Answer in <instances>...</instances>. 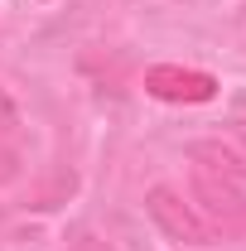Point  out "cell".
I'll return each instance as SVG.
<instances>
[{
    "label": "cell",
    "instance_id": "2",
    "mask_svg": "<svg viewBox=\"0 0 246 251\" xmlns=\"http://www.w3.org/2000/svg\"><path fill=\"white\" fill-rule=\"evenodd\" d=\"M145 213L154 218V227H159L164 237H174V242H184V247H203V242H213L208 218H203L193 203H184V193L169 188V184H154L150 193H145Z\"/></svg>",
    "mask_w": 246,
    "mask_h": 251
},
{
    "label": "cell",
    "instance_id": "6",
    "mask_svg": "<svg viewBox=\"0 0 246 251\" xmlns=\"http://www.w3.org/2000/svg\"><path fill=\"white\" fill-rule=\"evenodd\" d=\"M68 251H116V247H111V242H101V237H92V232H82Z\"/></svg>",
    "mask_w": 246,
    "mask_h": 251
},
{
    "label": "cell",
    "instance_id": "5",
    "mask_svg": "<svg viewBox=\"0 0 246 251\" xmlns=\"http://www.w3.org/2000/svg\"><path fill=\"white\" fill-rule=\"evenodd\" d=\"M15 140H20V111H15V101L0 92V184L15 174V164H20V150H15Z\"/></svg>",
    "mask_w": 246,
    "mask_h": 251
},
{
    "label": "cell",
    "instance_id": "7",
    "mask_svg": "<svg viewBox=\"0 0 246 251\" xmlns=\"http://www.w3.org/2000/svg\"><path fill=\"white\" fill-rule=\"evenodd\" d=\"M237 140H242V145H246V121H237Z\"/></svg>",
    "mask_w": 246,
    "mask_h": 251
},
{
    "label": "cell",
    "instance_id": "1",
    "mask_svg": "<svg viewBox=\"0 0 246 251\" xmlns=\"http://www.w3.org/2000/svg\"><path fill=\"white\" fill-rule=\"evenodd\" d=\"M193 208L208 218V227L222 232H246V188L237 179H222L213 169H198L193 164Z\"/></svg>",
    "mask_w": 246,
    "mask_h": 251
},
{
    "label": "cell",
    "instance_id": "4",
    "mask_svg": "<svg viewBox=\"0 0 246 251\" xmlns=\"http://www.w3.org/2000/svg\"><path fill=\"white\" fill-rule=\"evenodd\" d=\"M188 159H193L198 169H213V174H222V179L246 184V164L237 159V150H227L222 140H193V145H188Z\"/></svg>",
    "mask_w": 246,
    "mask_h": 251
},
{
    "label": "cell",
    "instance_id": "3",
    "mask_svg": "<svg viewBox=\"0 0 246 251\" xmlns=\"http://www.w3.org/2000/svg\"><path fill=\"white\" fill-rule=\"evenodd\" d=\"M145 92L159 101H179V106H198L217 97V77L203 68H184V63H154L145 68Z\"/></svg>",
    "mask_w": 246,
    "mask_h": 251
}]
</instances>
